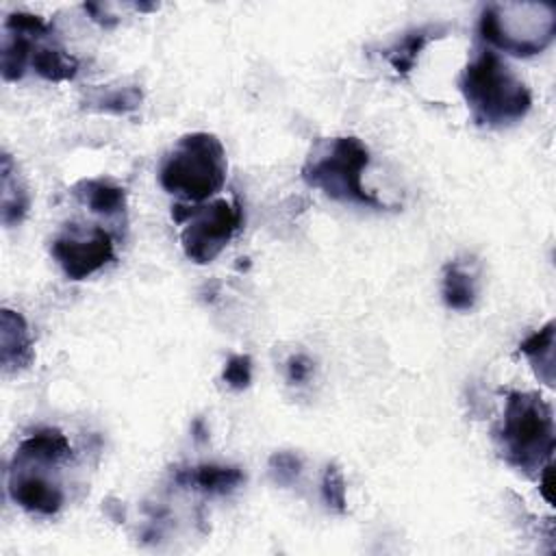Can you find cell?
<instances>
[{
  "label": "cell",
  "mask_w": 556,
  "mask_h": 556,
  "mask_svg": "<svg viewBox=\"0 0 556 556\" xmlns=\"http://www.w3.org/2000/svg\"><path fill=\"white\" fill-rule=\"evenodd\" d=\"M458 89L476 124L510 126L523 119L532 106L526 83L491 48L478 50L465 65Z\"/></svg>",
  "instance_id": "6da1fadb"
},
{
  "label": "cell",
  "mask_w": 556,
  "mask_h": 556,
  "mask_svg": "<svg viewBox=\"0 0 556 556\" xmlns=\"http://www.w3.org/2000/svg\"><path fill=\"white\" fill-rule=\"evenodd\" d=\"M500 456L536 478L554 454V413L534 391H508L502 421L493 430Z\"/></svg>",
  "instance_id": "7a4b0ae2"
},
{
  "label": "cell",
  "mask_w": 556,
  "mask_h": 556,
  "mask_svg": "<svg viewBox=\"0 0 556 556\" xmlns=\"http://www.w3.org/2000/svg\"><path fill=\"white\" fill-rule=\"evenodd\" d=\"M369 165V150L356 137L321 139L313 146L302 165V178L308 187L328 198L369 208H389L376 193L365 189L363 169Z\"/></svg>",
  "instance_id": "3957f363"
},
{
  "label": "cell",
  "mask_w": 556,
  "mask_h": 556,
  "mask_svg": "<svg viewBox=\"0 0 556 556\" xmlns=\"http://www.w3.org/2000/svg\"><path fill=\"white\" fill-rule=\"evenodd\" d=\"M226 172L228 161L222 141L213 132H189L163 159L159 182L167 193L189 202H206L224 187Z\"/></svg>",
  "instance_id": "277c9868"
},
{
  "label": "cell",
  "mask_w": 556,
  "mask_h": 556,
  "mask_svg": "<svg viewBox=\"0 0 556 556\" xmlns=\"http://www.w3.org/2000/svg\"><path fill=\"white\" fill-rule=\"evenodd\" d=\"M480 37L515 56L543 52L556 35V9L541 2L486 4L478 20Z\"/></svg>",
  "instance_id": "5b68a950"
},
{
  "label": "cell",
  "mask_w": 556,
  "mask_h": 556,
  "mask_svg": "<svg viewBox=\"0 0 556 556\" xmlns=\"http://www.w3.org/2000/svg\"><path fill=\"white\" fill-rule=\"evenodd\" d=\"M172 217L185 224L180 230V245L189 261L206 265L215 261L243 226V208L239 202L213 200L200 206L174 204Z\"/></svg>",
  "instance_id": "8992f818"
},
{
  "label": "cell",
  "mask_w": 556,
  "mask_h": 556,
  "mask_svg": "<svg viewBox=\"0 0 556 556\" xmlns=\"http://www.w3.org/2000/svg\"><path fill=\"white\" fill-rule=\"evenodd\" d=\"M50 254L70 280H85L113 261L115 250L113 239L104 228L93 226L85 232L72 224L52 241Z\"/></svg>",
  "instance_id": "52a82bcc"
},
{
  "label": "cell",
  "mask_w": 556,
  "mask_h": 556,
  "mask_svg": "<svg viewBox=\"0 0 556 556\" xmlns=\"http://www.w3.org/2000/svg\"><path fill=\"white\" fill-rule=\"evenodd\" d=\"M7 489L11 500L33 515H56L63 508L65 495L56 480H52L35 465L13 458L9 467Z\"/></svg>",
  "instance_id": "ba28073f"
},
{
  "label": "cell",
  "mask_w": 556,
  "mask_h": 556,
  "mask_svg": "<svg viewBox=\"0 0 556 556\" xmlns=\"http://www.w3.org/2000/svg\"><path fill=\"white\" fill-rule=\"evenodd\" d=\"M33 339L26 319L11 308L0 313V363L4 374H17L33 363Z\"/></svg>",
  "instance_id": "9c48e42d"
},
{
  "label": "cell",
  "mask_w": 556,
  "mask_h": 556,
  "mask_svg": "<svg viewBox=\"0 0 556 556\" xmlns=\"http://www.w3.org/2000/svg\"><path fill=\"white\" fill-rule=\"evenodd\" d=\"M243 480H245V473L239 467L215 465V463H202L195 467L174 471L176 484L185 489L202 491L208 495H226L235 491Z\"/></svg>",
  "instance_id": "30bf717a"
},
{
  "label": "cell",
  "mask_w": 556,
  "mask_h": 556,
  "mask_svg": "<svg viewBox=\"0 0 556 556\" xmlns=\"http://www.w3.org/2000/svg\"><path fill=\"white\" fill-rule=\"evenodd\" d=\"M74 198L91 213L115 217L126 211V191L109 178H85L72 187Z\"/></svg>",
  "instance_id": "8fae6325"
},
{
  "label": "cell",
  "mask_w": 556,
  "mask_h": 556,
  "mask_svg": "<svg viewBox=\"0 0 556 556\" xmlns=\"http://www.w3.org/2000/svg\"><path fill=\"white\" fill-rule=\"evenodd\" d=\"M13 456L39 460L46 465H61L72 458V447H70L67 437L61 430L39 428L17 445Z\"/></svg>",
  "instance_id": "7c38bea8"
},
{
  "label": "cell",
  "mask_w": 556,
  "mask_h": 556,
  "mask_svg": "<svg viewBox=\"0 0 556 556\" xmlns=\"http://www.w3.org/2000/svg\"><path fill=\"white\" fill-rule=\"evenodd\" d=\"M141 89L137 85H96L83 93V109L96 113L124 115L141 104Z\"/></svg>",
  "instance_id": "4fadbf2b"
},
{
  "label": "cell",
  "mask_w": 556,
  "mask_h": 556,
  "mask_svg": "<svg viewBox=\"0 0 556 556\" xmlns=\"http://www.w3.org/2000/svg\"><path fill=\"white\" fill-rule=\"evenodd\" d=\"M43 37L4 26L2 37V76L4 80H20L33 61L37 41Z\"/></svg>",
  "instance_id": "5bb4252c"
},
{
  "label": "cell",
  "mask_w": 556,
  "mask_h": 556,
  "mask_svg": "<svg viewBox=\"0 0 556 556\" xmlns=\"http://www.w3.org/2000/svg\"><path fill=\"white\" fill-rule=\"evenodd\" d=\"M2 224L4 226H15L20 224L26 213H28V206H30V200H28V191L22 182V178L17 176V167L11 159L9 152L2 154Z\"/></svg>",
  "instance_id": "9a60e30c"
},
{
  "label": "cell",
  "mask_w": 556,
  "mask_h": 556,
  "mask_svg": "<svg viewBox=\"0 0 556 556\" xmlns=\"http://www.w3.org/2000/svg\"><path fill=\"white\" fill-rule=\"evenodd\" d=\"M439 33H445V26L426 24V26L413 28V30H408L402 39H397V41L384 52V56L389 59V63L393 65V70H395L397 74H408V72L415 67L419 52L426 48V43H428L430 39L439 37Z\"/></svg>",
  "instance_id": "2e32d148"
},
{
  "label": "cell",
  "mask_w": 556,
  "mask_h": 556,
  "mask_svg": "<svg viewBox=\"0 0 556 556\" xmlns=\"http://www.w3.org/2000/svg\"><path fill=\"white\" fill-rule=\"evenodd\" d=\"M519 352L526 354L536 378L547 387H554V321H547L541 330L523 339Z\"/></svg>",
  "instance_id": "e0dca14e"
},
{
  "label": "cell",
  "mask_w": 556,
  "mask_h": 556,
  "mask_svg": "<svg viewBox=\"0 0 556 556\" xmlns=\"http://www.w3.org/2000/svg\"><path fill=\"white\" fill-rule=\"evenodd\" d=\"M441 293H443V302L447 308L469 311L478 298L476 278L458 261H452L443 267Z\"/></svg>",
  "instance_id": "ac0fdd59"
},
{
  "label": "cell",
  "mask_w": 556,
  "mask_h": 556,
  "mask_svg": "<svg viewBox=\"0 0 556 556\" xmlns=\"http://www.w3.org/2000/svg\"><path fill=\"white\" fill-rule=\"evenodd\" d=\"M30 65L41 78L50 83L72 80L78 74V59L59 46H37Z\"/></svg>",
  "instance_id": "d6986e66"
},
{
  "label": "cell",
  "mask_w": 556,
  "mask_h": 556,
  "mask_svg": "<svg viewBox=\"0 0 556 556\" xmlns=\"http://www.w3.org/2000/svg\"><path fill=\"white\" fill-rule=\"evenodd\" d=\"M321 497L334 513H345L348 500H345V482L337 465H328L321 476Z\"/></svg>",
  "instance_id": "ffe728a7"
},
{
  "label": "cell",
  "mask_w": 556,
  "mask_h": 556,
  "mask_svg": "<svg viewBox=\"0 0 556 556\" xmlns=\"http://www.w3.org/2000/svg\"><path fill=\"white\" fill-rule=\"evenodd\" d=\"M269 473L276 484L289 486L302 473V460L293 452H276L269 456Z\"/></svg>",
  "instance_id": "44dd1931"
},
{
  "label": "cell",
  "mask_w": 556,
  "mask_h": 556,
  "mask_svg": "<svg viewBox=\"0 0 556 556\" xmlns=\"http://www.w3.org/2000/svg\"><path fill=\"white\" fill-rule=\"evenodd\" d=\"M222 378L224 382L230 387V389H237V391H243L250 387L252 382V358L248 354H235L226 361L224 365V371H222Z\"/></svg>",
  "instance_id": "7402d4cb"
},
{
  "label": "cell",
  "mask_w": 556,
  "mask_h": 556,
  "mask_svg": "<svg viewBox=\"0 0 556 556\" xmlns=\"http://www.w3.org/2000/svg\"><path fill=\"white\" fill-rule=\"evenodd\" d=\"M313 371V363L308 356L304 354H293L289 361H287V378L291 384H302L308 380Z\"/></svg>",
  "instance_id": "603a6c76"
}]
</instances>
